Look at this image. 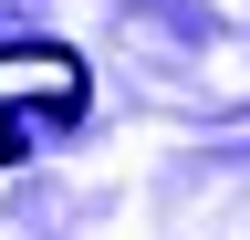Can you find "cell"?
Wrapping results in <instances>:
<instances>
[{"mask_svg": "<svg viewBox=\"0 0 250 240\" xmlns=\"http://www.w3.org/2000/svg\"><path fill=\"white\" fill-rule=\"evenodd\" d=\"M31 115H42V126H73L83 115V63L52 52V42H11L0 52V157H21Z\"/></svg>", "mask_w": 250, "mask_h": 240, "instance_id": "1", "label": "cell"}]
</instances>
